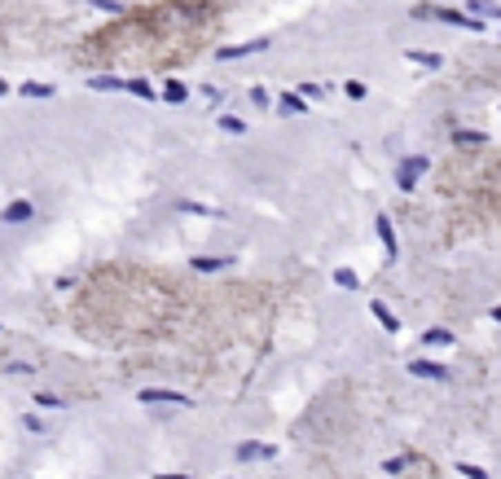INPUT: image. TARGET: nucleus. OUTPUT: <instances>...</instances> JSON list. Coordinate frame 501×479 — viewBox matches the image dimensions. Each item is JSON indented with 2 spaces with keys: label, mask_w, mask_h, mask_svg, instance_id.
I'll use <instances>...</instances> for the list:
<instances>
[{
  "label": "nucleus",
  "mask_w": 501,
  "mask_h": 479,
  "mask_svg": "<svg viewBox=\"0 0 501 479\" xmlns=\"http://www.w3.org/2000/svg\"><path fill=\"white\" fill-rule=\"evenodd\" d=\"M383 471H387V475H396V471H404V458H387V462H383Z\"/></svg>",
  "instance_id": "c756f323"
},
{
  "label": "nucleus",
  "mask_w": 501,
  "mask_h": 479,
  "mask_svg": "<svg viewBox=\"0 0 501 479\" xmlns=\"http://www.w3.org/2000/svg\"><path fill=\"white\" fill-rule=\"evenodd\" d=\"M189 97V88H185V79H167L163 84V101H172V106H181Z\"/></svg>",
  "instance_id": "4468645a"
},
{
  "label": "nucleus",
  "mask_w": 501,
  "mask_h": 479,
  "mask_svg": "<svg viewBox=\"0 0 501 479\" xmlns=\"http://www.w3.org/2000/svg\"><path fill=\"white\" fill-rule=\"evenodd\" d=\"M458 475H466V479H488L484 466H471V462H458Z\"/></svg>",
  "instance_id": "bb28decb"
},
{
  "label": "nucleus",
  "mask_w": 501,
  "mask_h": 479,
  "mask_svg": "<svg viewBox=\"0 0 501 479\" xmlns=\"http://www.w3.org/2000/svg\"><path fill=\"white\" fill-rule=\"evenodd\" d=\"M334 286L339 291H361V277H356V268H334Z\"/></svg>",
  "instance_id": "f3484780"
},
{
  "label": "nucleus",
  "mask_w": 501,
  "mask_h": 479,
  "mask_svg": "<svg viewBox=\"0 0 501 479\" xmlns=\"http://www.w3.org/2000/svg\"><path fill=\"white\" fill-rule=\"evenodd\" d=\"M497 40H501V35H497Z\"/></svg>",
  "instance_id": "72a5a7b5"
},
{
  "label": "nucleus",
  "mask_w": 501,
  "mask_h": 479,
  "mask_svg": "<svg viewBox=\"0 0 501 479\" xmlns=\"http://www.w3.org/2000/svg\"><path fill=\"white\" fill-rule=\"evenodd\" d=\"M137 400L141 404H181V409H194V396H181V391H172V387H141Z\"/></svg>",
  "instance_id": "20e7f679"
},
{
  "label": "nucleus",
  "mask_w": 501,
  "mask_h": 479,
  "mask_svg": "<svg viewBox=\"0 0 501 479\" xmlns=\"http://www.w3.org/2000/svg\"><path fill=\"white\" fill-rule=\"evenodd\" d=\"M233 462L246 466V462H277V444H259V440H242L233 449Z\"/></svg>",
  "instance_id": "7ed1b4c3"
},
{
  "label": "nucleus",
  "mask_w": 501,
  "mask_h": 479,
  "mask_svg": "<svg viewBox=\"0 0 501 479\" xmlns=\"http://www.w3.org/2000/svg\"><path fill=\"white\" fill-rule=\"evenodd\" d=\"M268 40H246V44H224L216 49V62H237V57H250V53H264Z\"/></svg>",
  "instance_id": "39448f33"
},
{
  "label": "nucleus",
  "mask_w": 501,
  "mask_h": 479,
  "mask_svg": "<svg viewBox=\"0 0 501 479\" xmlns=\"http://www.w3.org/2000/svg\"><path fill=\"white\" fill-rule=\"evenodd\" d=\"M124 92H132V97H146V101H154L150 79H124Z\"/></svg>",
  "instance_id": "aec40b11"
},
{
  "label": "nucleus",
  "mask_w": 501,
  "mask_h": 479,
  "mask_svg": "<svg viewBox=\"0 0 501 479\" xmlns=\"http://www.w3.org/2000/svg\"><path fill=\"white\" fill-rule=\"evenodd\" d=\"M453 141H458V146H488V137L484 133H471V128H458Z\"/></svg>",
  "instance_id": "412c9836"
},
{
  "label": "nucleus",
  "mask_w": 501,
  "mask_h": 479,
  "mask_svg": "<svg viewBox=\"0 0 501 479\" xmlns=\"http://www.w3.org/2000/svg\"><path fill=\"white\" fill-rule=\"evenodd\" d=\"M5 92H9V84H5V79H0V97H5Z\"/></svg>",
  "instance_id": "473e14b6"
},
{
  "label": "nucleus",
  "mask_w": 501,
  "mask_h": 479,
  "mask_svg": "<svg viewBox=\"0 0 501 479\" xmlns=\"http://www.w3.org/2000/svg\"><path fill=\"white\" fill-rule=\"evenodd\" d=\"M5 374H35L31 361H5Z\"/></svg>",
  "instance_id": "cd10ccee"
},
{
  "label": "nucleus",
  "mask_w": 501,
  "mask_h": 479,
  "mask_svg": "<svg viewBox=\"0 0 501 479\" xmlns=\"http://www.w3.org/2000/svg\"><path fill=\"white\" fill-rule=\"evenodd\" d=\"M343 92H348L352 101H365V92H369V88H365L361 79H348V84H343Z\"/></svg>",
  "instance_id": "a878e982"
},
{
  "label": "nucleus",
  "mask_w": 501,
  "mask_h": 479,
  "mask_svg": "<svg viewBox=\"0 0 501 479\" xmlns=\"http://www.w3.org/2000/svg\"><path fill=\"white\" fill-rule=\"evenodd\" d=\"M299 97H326V84H317V79H304V84H299Z\"/></svg>",
  "instance_id": "393cba45"
},
{
  "label": "nucleus",
  "mask_w": 501,
  "mask_h": 479,
  "mask_svg": "<svg viewBox=\"0 0 501 479\" xmlns=\"http://www.w3.org/2000/svg\"><path fill=\"white\" fill-rule=\"evenodd\" d=\"M22 97H53V84H22Z\"/></svg>",
  "instance_id": "b1692460"
},
{
  "label": "nucleus",
  "mask_w": 501,
  "mask_h": 479,
  "mask_svg": "<svg viewBox=\"0 0 501 479\" xmlns=\"http://www.w3.org/2000/svg\"><path fill=\"white\" fill-rule=\"evenodd\" d=\"M277 110L291 115V119H299V115H308V97H299V92H282V97H277Z\"/></svg>",
  "instance_id": "9b49d317"
},
{
  "label": "nucleus",
  "mask_w": 501,
  "mask_h": 479,
  "mask_svg": "<svg viewBox=\"0 0 501 479\" xmlns=\"http://www.w3.org/2000/svg\"><path fill=\"white\" fill-rule=\"evenodd\" d=\"M426 167H431L426 154H409V159H400V167H396V189H400V194H413L418 181L426 176Z\"/></svg>",
  "instance_id": "f03ea898"
},
{
  "label": "nucleus",
  "mask_w": 501,
  "mask_h": 479,
  "mask_svg": "<svg viewBox=\"0 0 501 479\" xmlns=\"http://www.w3.org/2000/svg\"><path fill=\"white\" fill-rule=\"evenodd\" d=\"M488 317H493V321H497V326H501V304H497V308H493V313H488Z\"/></svg>",
  "instance_id": "2f4dec72"
},
{
  "label": "nucleus",
  "mask_w": 501,
  "mask_h": 479,
  "mask_svg": "<svg viewBox=\"0 0 501 479\" xmlns=\"http://www.w3.org/2000/svg\"><path fill=\"white\" fill-rule=\"evenodd\" d=\"M88 5H92V9H101V14H119V9H124L119 0H88Z\"/></svg>",
  "instance_id": "c85d7f7f"
},
{
  "label": "nucleus",
  "mask_w": 501,
  "mask_h": 479,
  "mask_svg": "<svg viewBox=\"0 0 501 479\" xmlns=\"http://www.w3.org/2000/svg\"><path fill=\"white\" fill-rule=\"evenodd\" d=\"M22 431H31V436H44L49 427H44V418H40V413H22Z\"/></svg>",
  "instance_id": "5701e85b"
},
{
  "label": "nucleus",
  "mask_w": 501,
  "mask_h": 479,
  "mask_svg": "<svg viewBox=\"0 0 501 479\" xmlns=\"http://www.w3.org/2000/svg\"><path fill=\"white\" fill-rule=\"evenodd\" d=\"M0 220H5V224H31L35 220V207L27 198H18V202H9V207L0 211Z\"/></svg>",
  "instance_id": "423d86ee"
},
{
  "label": "nucleus",
  "mask_w": 501,
  "mask_h": 479,
  "mask_svg": "<svg viewBox=\"0 0 501 479\" xmlns=\"http://www.w3.org/2000/svg\"><path fill=\"white\" fill-rule=\"evenodd\" d=\"M189 264H194L198 273H216V268H229L233 260H229V255H216V260H211V255H194Z\"/></svg>",
  "instance_id": "ddd939ff"
},
{
  "label": "nucleus",
  "mask_w": 501,
  "mask_h": 479,
  "mask_svg": "<svg viewBox=\"0 0 501 479\" xmlns=\"http://www.w3.org/2000/svg\"><path fill=\"white\" fill-rule=\"evenodd\" d=\"M422 347H453V330H422Z\"/></svg>",
  "instance_id": "a211bd4d"
},
{
  "label": "nucleus",
  "mask_w": 501,
  "mask_h": 479,
  "mask_svg": "<svg viewBox=\"0 0 501 479\" xmlns=\"http://www.w3.org/2000/svg\"><path fill=\"white\" fill-rule=\"evenodd\" d=\"M374 233H378V242L387 246V255H400V242H396V229H391V220L387 215H374Z\"/></svg>",
  "instance_id": "6e6552de"
},
{
  "label": "nucleus",
  "mask_w": 501,
  "mask_h": 479,
  "mask_svg": "<svg viewBox=\"0 0 501 479\" xmlns=\"http://www.w3.org/2000/svg\"><path fill=\"white\" fill-rule=\"evenodd\" d=\"M216 128H220V133H229V137H242L246 133V119H237V115H216Z\"/></svg>",
  "instance_id": "f8f14e48"
},
{
  "label": "nucleus",
  "mask_w": 501,
  "mask_h": 479,
  "mask_svg": "<svg viewBox=\"0 0 501 479\" xmlns=\"http://www.w3.org/2000/svg\"><path fill=\"white\" fill-rule=\"evenodd\" d=\"M369 317H374V321H378V326H383L387 334H400V317L391 313V308L383 304V299H374V304H369Z\"/></svg>",
  "instance_id": "0eeeda50"
},
{
  "label": "nucleus",
  "mask_w": 501,
  "mask_h": 479,
  "mask_svg": "<svg viewBox=\"0 0 501 479\" xmlns=\"http://www.w3.org/2000/svg\"><path fill=\"white\" fill-rule=\"evenodd\" d=\"M409 374H418V378H435V382H444V378H449V365H440V361H409Z\"/></svg>",
  "instance_id": "9d476101"
},
{
  "label": "nucleus",
  "mask_w": 501,
  "mask_h": 479,
  "mask_svg": "<svg viewBox=\"0 0 501 479\" xmlns=\"http://www.w3.org/2000/svg\"><path fill=\"white\" fill-rule=\"evenodd\" d=\"M88 88H92V92H119V88H124V79H110V75H92V79H88Z\"/></svg>",
  "instance_id": "6ab92c4d"
},
{
  "label": "nucleus",
  "mask_w": 501,
  "mask_h": 479,
  "mask_svg": "<svg viewBox=\"0 0 501 479\" xmlns=\"http://www.w3.org/2000/svg\"><path fill=\"white\" fill-rule=\"evenodd\" d=\"M413 22H449V27H462V31H484L488 22L466 14V9H449V5H413L409 9Z\"/></svg>",
  "instance_id": "f257e3e1"
},
{
  "label": "nucleus",
  "mask_w": 501,
  "mask_h": 479,
  "mask_svg": "<svg viewBox=\"0 0 501 479\" xmlns=\"http://www.w3.org/2000/svg\"><path fill=\"white\" fill-rule=\"evenodd\" d=\"M466 14H475V18H484V22H501V5L497 0H466Z\"/></svg>",
  "instance_id": "1a4fd4ad"
},
{
  "label": "nucleus",
  "mask_w": 501,
  "mask_h": 479,
  "mask_svg": "<svg viewBox=\"0 0 501 479\" xmlns=\"http://www.w3.org/2000/svg\"><path fill=\"white\" fill-rule=\"evenodd\" d=\"M154 479H189V475H185V471H181V475H172V471H154Z\"/></svg>",
  "instance_id": "7c9ffc66"
},
{
  "label": "nucleus",
  "mask_w": 501,
  "mask_h": 479,
  "mask_svg": "<svg viewBox=\"0 0 501 479\" xmlns=\"http://www.w3.org/2000/svg\"><path fill=\"white\" fill-rule=\"evenodd\" d=\"M404 57H409V62H418V66H426V70L444 66V57H440V53H422V49H404Z\"/></svg>",
  "instance_id": "2eb2a0df"
},
{
  "label": "nucleus",
  "mask_w": 501,
  "mask_h": 479,
  "mask_svg": "<svg viewBox=\"0 0 501 479\" xmlns=\"http://www.w3.org/2000/svg\"><path fill=\"white\" fill-rule=\"evenodd\" d=\"M181 211H189V215H207V220H220V211H216V207H202V202H189V198L181 202Z\"/></svg>",
  "instance_id": "4be33fe9"
},
{
  "label": "nucleus",
  "mask_w": 501,
  "mask_h": 479,
  "mask_svg": "<svg viewBox=\"0 0 501 479\" xmlns=\"http://www.w3.org/2000/svg\"><path fill=\"white\" fill-rule=\"evenodd\" d=\"M35 409H66V396H57V391H35Z\"/></svg>",
  "instance_id": "dca6fc26"
}]
</instances>
